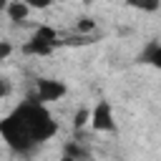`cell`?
I'll use <instances>...</instances> for the list:
<instances>
[{
    "label": "cell",
    "instance_id": "obj_11",
    "mask_svg": "<svg viewBox=\"0 0 161 161\" xmlns=\"http://www.w3.org/2000/svg\"><path fill=\"white\" fill-rule=\"evenodd\" d=\"M60 161H80V158H73V156H63Z\"/></svg>",
    "mask_w": 161,
    "mask_h": 161
},
{
    "label": "cell",
    "instance_id": "obj_9",
    "mask_svg": "<svg viewBox=\"0 0 161 161\" xmlns=\"http://www.w3.org/2000/svg\"><path fill=\"white\" fill-rule=\"evenodd\" d=\"M96 28V23L91 20V18H83V20H78V33H86V30H93Z\"/></svg>",
    "mask_w": 161,
    "mask_h": 161
},
{
    "label": "cell",
    "instance_id": "obj_7",
    "mask_svg": "<svg viewBox=\"0 0 161 161\" xmlns=\"http://www.w3.org/2000/svg\"><path fill=\"white\" fill-rule=\"evenodd\" d=\"M88 118H91V111H88V108H78V111L73 113V126L80 128V126L88 123Z\"/></svg>",
    "mask_w": 161,
    "mask_h": 161
},
{
    "label": "cell",
    "instance_id": "obj_5",
    "mask_svg": "<svg viewBox=\"0 0 161 161\" xmlns=\"http://www.w3.org/2000/svg\"><path fill=\"white\" fill-rule=\"evenodd\" d=\"M141 60H146V63H151V65H161V45H158L156 40H151V43L146 45V50L141 53Z\"/></svg>",
    "mask_w": 161,
    "mask_h": 161
},
{
    "label": "cell",
    "instance_id": "obj_4",
    "mask_svg": "<svg viewBox=\"0 0 161 161\" xmlns=\"http://www.w3.org/2000/svg\"><path fill=\"white\" fill-rule=\"evenodd\" d=\"M38 88V96L30 98V101H38V103H48V101H58L60 96H65V86L60 80H53V78H40L35 83Z\"/></svg>",
    "mask_w": 161,
    "mask_h": 161
},
{
    "label": "cell",
    "instance_id": "obj_10",
    "mask_svg": "<svg viewBox=\"0 0 161 161\" xmlns=\"http://www.w3.org/2000/svg\"><path fill=\"white\" fill-rule=\"evenodd\" d=\"M10 50H13V45L3 40V43H0V60H3V58H8V55H10Z\"/></svg>",
    "mask_w": 161,
    "mask_h": 161
},
{
    "label": "cell",
    "instance_id": "obj_3",
    "mask_svg": "<svg viewBox=\"0 0 161 161\" xmlns=\"http://www.w3.org/2000/svg\"><path fill=\"white\" fill-rule=\"evenodd\" d=\"M88 123L96 128V131H116V121H113V108L108 101H98L96 108L91 111V118Z\"/></svg>",
    "mask_w": 161,
    "mask_h": 161
},
{
    "label": "cell",
    "instance_id": "obj_8",
    "mask_svg": "<svg viewBox=\"0 0 161 161\" xmlns=\"http://www.w3.org/2000/svg\"><path fill=\"white\" fill-rule=\"evenodd\" d=\"M13 93V83L8 78H0V98H8Z\"/></svg>",
    "mask_w": 161,
    "mask_h": 161
},
{
    "label": "cell",
    "instance_id": "obj_2",
    "mask_svg": "<svg viewBox=\"0 0 161 161\" xmlns=\"http://www.w3.org/2000/svg\"><path fill=\"white\" fill-rule=\"evenodd\" d=\"M58 43H60L58 40V30L50 28V25H40L35 30V35L23 45V53H28V55H48V53H53V48Z\"/></svg>",
    "mask_w": 161,
    "mask_h": 161
},
{
    "label": "cell",
    "instance_id": "obj_1",
    "mask_svg": "<svg viewBox=\"0 0 161 161\" xmlns=\"http://www.w3.org/2000/svg\"><path fill=\"white\" fill-rule=\"evenodd\" d=\"M55 131H58V123L53 121L50 111L38 101L20 103L0 121V136L18 153H30L35 146L53 138Z\"/></svg>",
    "mask_w": 161,
    "mask_h": 161
},
{
    "label": "cell",
    "instance_id": "obj_6",
    "mask_svg": "<svg viewBox=\"0 0 161 161\" xmlns=\"http://www.w3.org/2000/svg\"><path fill=\"white\" fill-rule=\"evenodd\" d=\"M5 10H8L10 20H25V18H28V13H30L28 3H8V5H5Z\"/></svg>",
    "mask_w": 161,
    "mask_h": 161
}]
</instances>
